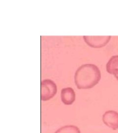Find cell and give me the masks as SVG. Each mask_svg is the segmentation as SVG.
Listing matches in <instances>:
<instances>
[{
	"label": "cell",
	"instance_id": "cell-4",
	"mask_svg": "<svg viewBox=\"0 0 118 133\" xmlns=\"http://www.w3.org/2000/svg\"><path fill=\"white\" fill-rule=\"evenodd\" d=\"M102 121L107 126L113 130L118 129V112L114 110H108L102 116Z\"/></svg>",
	"mask_w": 118,
	"mask_h": 133
},
{
	"label": "cell",
	"instance_id": "cell-6",
	"mask_svg": "<svg viewBox=\"0 0 118 133\" xmlns=\"http://www.w3.org/2000/svg\"><path fill=\"white\" fill-rule=\"evenodd\" d=\"M107 71L113 75L118 81V55L111 57L106 66Z\"/></svg>",
	"mask_w": 118,
	"mask_h": 133
},
{
	"label": "cell",
	"instance_id": "cell-7",
	"mask_svg": "<svg viewBox=\"0 0 118 133\" xmlns=\"http://www.w3.org/2000/svg\"><path fill=\"white\" fill-rule=\"evenodd\" d=\"M55 133H81L78 127L74 125H66L59 129Z\"/></svg>",
	"mask_w": 118,
	"mask_h": 133
},
{
	"label": "cell",
	"instance_id": "cell-5",
	"mask_svg": "<svg viewBox=\"0 0 118 133\" xmlns=\"http://www.w3.org/2000/svg\"><path fill=\"white\" fill-rule=\"evenodd\" d=\"M61 98L62 102L65 105H72L75 100V93L71 87L63 88L61 92Z\"/></svg>",
	"mask_w": 118,
	"mask_h": 133
},
{
	"label": "cell",
	"instance_id": "cell-2",
	"mask_svg": "<svg viewBox=\"0 0 118 133\" xmlns=\"http://www.w3.org/2000/svg\"><path fill=\"white\" fill-rule=\"evenodd\" d=\"M57 92V85L53 81L46 79L41 82V100L43 101L52 99Z\"/></svg>",
	"mask_w": 118,
	"mask_h": 133
},
{
	"label": "cell",
	"instance_id": "cell-3",
	"mask_svg": "<svg viewBox=\"0 0 118 133\" xmlns=\"http://www.w3.org/2000/svg\"><path fill=\"white\" fill-rule=\"evenodd\" d=\"M111 36H84V40L89 46L93 48H101L105 46L110 41Z\"/></svg>",
	"mask_w": 118,
	"mask_h": 133
},
{
	"label": "cell",
	"instance_id": "cell-1",
	"mask_svg": "<svg viewBox=\"0 0 118 133\" xmlns=\"http://www.w3.org/2000/svg\"><path fill=\"white\" fill-rule=\"evenodd\" d=\"M99 68L93 64H85L79 66L74 75V82L79 89H88L94 87L101 79Z\"/></svg>",
	"mask_w": 118,
	"mask_h": 133
}]
</instances>
